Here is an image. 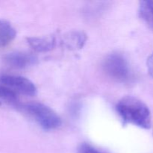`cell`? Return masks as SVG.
<instances>
[{"label":"cell","instance_id":"6da1fadb","mask_svg":"<svg viewBox=\"0 0 153 153\" xmlns=\"http://www.w3.org/2000/svg\"><path fill=\"white\" fill-rule=\"evenodd\" d=\"M116 109L124 124H131L143 129L150 128V110L139 99L131 96L123 97L117 102Z\"/></svg>","mask_w":153,"mask_h":153},{"label":"cell","instance_id":"3957f363","mask_svg":"<svg viewBox=\"0 0 153 153\" xmlns=\"http://www.w3.org/2000/svg\"><path fill=\"white\" fill-rule=\"evenodd\" d=\"M103 68L111 79L120 82H126L131 77L129 64L125 57L119 53L109 55L105 60Z\"/></svg>","mask_w":153,"mask_h":153},{"label":"cell","instance_id":"7a4b0ae2","mask_svg":"<svg viewBox=\"0 0 153 153\" xmlns=\"http://www.w3.org/2000/svg\"><path fill=\"white\" fill-rule=\"evenodd\" d=\"M25 111L46 130H54L61 126V119L52 108L40 102H31L24 105Z\"/></svg>","mask_w":153,"mask_h":153},{"label":"cell","instance_id":"ba28073f","mask_svg":"<svg viewBox=\"0 0 153 153\" xmlns=\"http://www.w3.org/2000/svg\"><path fill=\"white\" fill-rule=\"evenodd\" d=\"M15 28L9 21L0 19V47H4L11 43L16 37Z\"/></svg>","mask_w":153,"mask_h":153},{"label":"cell","instance_id":"277c9868","mask_svg":"<svg viewBox=\"0 0 153 153\" xmlns=\"http://www.w3.org/2000/svg\"><path fill=\"white\" fill-rule=\"evenodd\" d=\"M0 83L10 88L13 92L33 97L37 94L35 85L29 79L19 76L2 75L0 76Z\"/></svg>","mask_w":153,"mask_h":153},{"label":"cell","instance_id":"52a82bcc","mask_svg":"<svg viewBox=\"0 0 153 153\" xmlns=\"http://www.w3.org/2000/svg\"><path fill=\"white\" fill-rule=\"evenodd\" d=\"M87 40V36L82 31H70L64 36L62 43L70 49H79L84 46Z\"/></svg>","mask_w":153,"mask_h":153},{"label":"cell","instance_id":"7c38bea8","mask_svg":"<svg viewBox=\"0 0 153 153\" xmlns=\"http://www.w3.org/2000/svg\"><path fill=\"white\" fill-rule=\"evenodd\" d=\"M146 67H147V70L149 74L150 75L151 77L153 78V52L149 56L146 61Z\"/></svg>","mask_w":153,"mask_h":153},{"label":"cell","instance_id":"5b68a950","mask_svg":"<svg viewBox=\"0 0 153 153\" xmlns=\"http://www.w3.org/2000/svg\"><path fill=\"white\" fill-rule=\"evenodd\" d=\"M5 61L9 65L14 68L22 69L34 65L37 61V58L28 52H14L6 55Z\"/></svg>","mask_w":153,"mask_h":153},{"label":"cell","instance_id":"9c48e42d","mask_svg":"<svg viewBox=\"0 0 153 153\" xmlns=\"http://www.w3.org/2000/svg\"><path fill=\"white\" fill-rule=\"evenodd\" d=\"M138 13L146 26L153 31V1H140L139 2Z\"/></svg>","mask_w":153,"mask_h":153},{"label":"cell","instance_id":"8992f818","mask_svg":"<svg viewBox=\"0 0 153 153\" xmlns=\"http://www.w3.org/2000/svg\"><path fill=\"white\" fill-rule=\"evenodd\" d=\"M27 41L34 50L38 52H49L56 46V39L54 35L28 37Z\"/></svg>","mask_w":153,"mask_h":153},{"label":"cell","instance_id":"30bf717a","mask_svg":"<svg viewBox=\"0 0 153 153\" xmlns=\"http://www.w3.org/2000/svg\"><path fill=\"white\" fill-rule=\"evenodd\" d=\"M17 94L13 91L0 83V102L7 103L10 105L16 104L17 102Z\"/></svg>","mask_w":153,"mask_h":153},{"label":"cell","instance_id":"4fadbf2b","mask_svg":"<svg viewBox=\"0 0 153 153\" xmlns=\"http://www.w3.org/2000/svg\"><path fill=\"white\" fill-rule=\"evenodd\" d=\"M0 105H1V102H0Z\"/></svg>","mask_w":153,"mask_h":153},{"label":"cell","instance_id":"8fae6325","mask_svg":"<svg viewBox=\"0 0 153 153\" xmlns=\"http://www.w3.org/2000/svg\"><path fill=\"white\" fill-rule=\"evenodd\" d=\"M78 153H104L89 143H84L80 145Z\"/></svg>","mask_w":153,"mask_h":153}]
</instances>
